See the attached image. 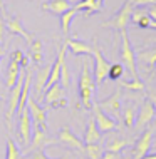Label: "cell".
I'll return each instance as SVG.
<instances>
[{
  "mask_svg": "<svg viewBox=\"0 0 156 159\" xmlns=\"http://www.w3.org/2000/svg\"><path fill=\"white\" fill-rule=\"evenodd\" d=\"M79 101L81 104L84 106V109L91 111L92 109V97H94V91H96V80H94V75L89 69V62L82 61L81 64V74H79Z\"/></svg>",
  "mask_w": 156,
  "mask_h": 159,
  "instance_id": "6da1fadb",
  "label": "cell"
},
{
  "mask_svg": "<svg viewBox=\"0 0 156 159\" xmlns=\"http://www.w3.org/2000/svg\"><path fill=\"white\" fill-rule=\"evenodd\" d=\"M119 34H121V61H123V66L129 70L133 79H139L136 69V54H134L133 45L129 42L128 30H121Z\"/></svg>",
  "mask_w": 156,
  "mask_h": 159,
  "instance_id": "7a4b0ae2",
  "label": "cell"
},
{
  "mask_svg": "<svg viewBox=\"0 0 156 159\" xmlns=\"http://www.w3.org/2000/svg\"><path fill=\"white\" fill-rule=\"evenodd\" d=\"M24 79H25V72H20L19 80H17V84L12 87L10 96H8V104H7V111H5V124H7L8 131L14 129L12 121H14V116H17V109H19V101H20V92H22Z\"/></svg>",
  "mask_w": 156,
  "mask_h": 159,
  "instance_id": "3957f363",
  "label": "cell"
},
{
  "mask_svg": "<svg viewBox=\"0 0 156 159\" xmlns=\"http://www.w3.org/2000/svg\"><path fill=\"white\" fill-rule=\"evenodd\" d=\"M134 10V3L133 0H126V2L123 3V7L119 8L118 12H116V15L112 17L111 20H107V22L102 24V27H107V29H114V30H126V27L129 25L131 22V14Z\"/></svg>",
  "mask_w": 156,
  "mask_h": 159,
  "instance_id": "277c9868",
  "label": "cell"
},
{
  "mask_svg": "<svg viewBox=\"0 0 156 159\" xmlns=\"http://www.w3.org/2000/svg\"><path fill=\"white\" fill-rule=\"evenodd\" d=\"M92 57H94V74H92L94 80H96V84H102L104 80L107 79L111 62L102 55V52H101V49L97 47V44L92 45Z\"/></svg>",
  "mask_w": 156,
  "mask_h": 159,
  "instance_id": "5b68a950",
  "label": "cell"
},
{
  "mask_svg": "<svg viewBox=\"0 0 156 159\" xmlns=\"http://www.w3.org/2000/svg\"><path fill=\"white\" fill-rule=\"evenodd\" d=\"M92 112H94V121H96L97 127L101 132H111L114 131V129H118V124H116V121L111 117V116H107L104 111L99 107L97 102H94L92 104Z\"/></svg>",
  "mask_w": 156,
  "mask_h": 159,
  "instance_id": "8992f818",
  "label": "cell"
},
{
  "mask_svg": "<svg viewBox=\"0 0 156 159\" xmlns=\"http://www.w3.org/2000/svg\"><path fill=\"white\" fill-rule=\"evenodd\" d=\"M52 141L47 137V127L35 126L32 129V139H30V144L27 146L25 152H34V151H39V149H44Z\"/></svg>",
  "mask_w": 156,
  "mask_h": 159,
  "instance_id": "52a82bcc",
  "label": "cell"
},
{
  "mask_svg": "<svg viewBox=\"0 0 156 159\" xmlns=\"http://www.w3.org/2000/svg\"><path fill=\"white\" fill-rule=\"evenodd\" d=\"M19 117V136L22 144L27 148L30 144V139H32V117H30L29 109H25L22 114L17 116Z\"/></svg>",
  "mask_w": 156,
  "mask_h": 159,
  "instance_id": "ba28073f",
  "label": "cell"
},
{
  "mask_svg": "<svg viewBox=\"0 0 156 159\" xmlns=\"http://www.w3.org/2000/svg\"><path fill=\"white\" fill-rule=\"evenodd\" d=\"M27 109L30 112V117H32V122L35 126H42V127H47V112H45V107H42L39 102L30 96L27 99Z\"/></svg>",
  "mask_w": 156,
  "mask_h": 159,
  "instance_id": "9c48e42d",
  "label": "cell"
},
{
  "mask_svg": "<svg viewBox=\"0 0 156 159\" xmlns=\"http://www.w3.org/2000/svg\"><path fill=\"white\" fill-rule=\"evenodd\" d=\"M59 143L67 146V148H71V149H76V151H84V148H86L84 141L79 139V137L72 132L71 127H62L59 131Z\"/></svg>",
  "mask_w": 156,
  "mask_h": 159,
  "instance_id": "30bf717a",
  "label": "cell"
},
{
  "mask_svg": "<svg viewBox=\"0 0 156 159\" xmlns=\"http://www.w3.org/2000/svg\"><path fill=\"white\" fill-rule=\"evenodd\" d=\"M49 75H50V66L49 67H42L35 74V77H34L32 85H34V99H35V101H42V94H44L45 87H47Z\"/></svg>",
  "mask_w": 156,
  "mask_h": 159,
  "instance_id": "8fae6325",
  "label": "cell"
},
{
  "mask_svg": "<svg viewBox=\"0 0 156 159\" xmlns=\"http://www.w3.org/2000/svg\"><path fill=\"white\" fill-rule=\"evenodd\" d=\"M156 127H149L148 131L143 132V136L138 139V143L133 148V159H141L143 156H146V152L151 148V139H153V132Z\"/></svg>",
  "mask_w": 156,
  "mask_h": 159,
  "instance_id": "7c38bea8",
  "label": "cell"
},
{
  "mask_svg": "<svg viewBox=\"0 0 156 159\" xmlns=\"http://www.w3.org/2000/svg\"><path fill=\"white\" fill-rule=\"evenodd\" d=\"M97 104L106 114H112L116 117H119V114H121V91L112 92L107 99L97 102Z\"/></svg>",
  "mask_w": 156,
  "mask_h": 159,
  "instance_id": "4fadbf2b",
  "label": "cell"
},
{
  "mask_svg": "<svg viewBox=\"0 0 156 159\" xmlns=\"http://www.w3.org/2000/svg\"><path fill=\"white\" fill-rule=\"evenodd\" d=\"M154 106L151 104V101L149 99H146L144 102H143V106H141V109H139V112H138L136 116V124H138V127L143 129V127H146L148 124L153 121V117H154Z\"/></svg>",
  "mask_w": 156,
  "mask_h": 159,
  "instance_id": "5bb4252c",
  "label": "cell"
},
{
  "mask_svg": "<svg viewBox=\"0 0 156 159\" xmlns=\"http://www.w3.org/2000/svg\"><path fill=\"white\" fill-rule=\"evenodd\" d=\"M5 27H7V30L10 34H15V35H20L22 39H25L27 44H30V42L34 40V37L24 29V25L20 24V20L17 19V17H10V19L5 22Z\"/></svg>",
  "mask_w": 156,
  "mask_h": 159,
  "instance_id": "9a60e30c",
  "label": "cell"
},
{
  "mask_svg": "<svg viewBox=\"0 0 156 159\" xmlns=\"http://www.w3.org/2000/svg\"><path fill=\"white\" fill-rule=\"evenodd\" d=\"M102 5H104V0H81L74 5V8L77 12H84L86 15H91V14H96V12H101Z\"/></svg>",
  "mask_w": 156,
  "mask_h": 159,
  "instance_id": "2e32d148",
  "label": "cell"
},
{
  "mask_svg": "<svg viewBox=\"0 0 156 159\" xmlns=\"http://www.w3.org/2000/svg\"><path fill=\"white\" fill-rule=\"evenodd\" d=\"M67 49H71V52L74 55H92V45L86 44L82 40H77V39H66Z\"/></svg>",
  "mask_w": 156,
  "mask_h": 159,
  "instance_id": "e0dca14e",
  "label": "cell"
},
{
  "mask_svg": "<svg viewBox=\"0 0 156 159\" xmlns=\"http://www.w3.org/2000/svg\"><path fill=\"white\" fill-rule=\"evenodd\" d=\"M69 8H72L69 0H49V2L42 3V10L50 12V14H54V15L64 14V12L69 10Z\"/></svg>",
  "mask_w": 156,
  "mask_h": 159,
  "instance_id": "ac0fdd59",
  "label": "cell"
},
{
  "mask_svg": "<svg viewBox=\"0 0 156 159\" xmlns=\"http://www.w3.org/2000/svg\"><path fill=\"white\" fill-rule=\"evenodd\" d=\"M64 97V89H62V85H60L59 82H55V84H52L50 87H47V91L44 92V102L47 106H54L57 101H60V99Z\"/></svg>",
  "mask_w": 156,
  "mask_h": 159,
  "instance_id": "d6986e66",
  "label": "cell"
},
{
  "mask_svg": "<svg viewBox=\"0 0 156 159\" xmlns=\"http://www.w3.org/2000/svg\"><path fill=\"white\" fill-rule=\"evenodd\" d=\"M99 141H101V131H99L94 117H91L87 122V127H86V132H84V144H96Z\"/></svg>",
  "mask_w": 156,
  "mask_h": 159,
  "instance_id": "ffe728a7",
  "label": "cell"
},
{
  "mask_svg": "<svg viewBox=\"0 0 156 159\" xmlns=\"http://www.w3.org/2000/svg\"><path fill=\"white\" fill-rule=\"evenodd\" d=\"M20 72H22V67H20V64L14 61V59H10V62H8V67H7V79H5V85L8 89H12L14 85L17 84V80H19V75Z\"/></svg>",
  "mask_w": 156,
  "mask_h": 159,
  "instance_id": "44dd1931",
  "label": "cell"
},
{
  "mask_svg": "<svg viewBox=\"0 0 156 159\" xmlns=\"http://www.w3.org/2000/svg\"><path fill=\"white\" fill-rule=\"evenodd\" d=\"M42 49H44V45H42V40H37V39H34V40L29 44V57L32 59V62L35 64V66L42 64V61H44V54H42Z\"/></svg>",
  "mask_w": 156,
  "mask_h": 159,
  "instance_id": "7402d4cb",
  "label": "cell"
},
{
  "mask_svg": "<svg viewBox=\"0 0 156 159\" xmlns=\"http://www.w3.org/2000/svg\"><path fill=\"white\" fill-rule=\"evenodd\" d=\"M131 22L136 24L139 29H149L151 25V17L148 15V12H143V10H133L131 14Z\"/></svg>",
  "mask_w": 156,
  "mask_h": 159,
  "instance_id": "603a6c76",
  "label": "cell"
},
{
  "mask_svg": "<svg viewBox=\"0 0 156 159\" xmlns=\"http://www.w3.org/2000/svg\"><path fill=\"white\" fill-rule=\"evenodd\" d=\"M76 14H77V10L72 7V8H69V10H66L64 14L59 15L60 17V29H62V32L66 34V35L69 34V29H71V24H72V20H74Z\"/></svg>",
  "mask_w": 156,
  "mask_h": 159,
  "instance_id": "cb8c5ba5",
  "label": "cell"
},
{
  "mask_svg": "<svg viewBox=\"0 0 156 159\" xmlns=\"http://www.w3.org/2000/svg\"><path fill=\"white\" fill-rule=\"evenodd\" d=\"M138 59H139V62L144 64V66L154 67V64H156V49L141 50V52H138Z\"/></svg>",
  "mask_w": 156,
  "mask_h": 159,
  "instance_id": "d4e9b609",
  "label": "cell"
},
{
  "mask_svg": "<svg viewBox=\"0 0 156 159\" xmlns=\"http://www.w3.org/2000/svg\"><path fill=\"white\" fill-rule=\"evenodd\" d=\"M136 116H138L136 106H128L126 109H124V114H123L124 126H126V127H133L134 122H136Z\"/></svg>",
  "mask_w": 156,
  "mask_h": 159,
  "instance_id": "484cf974",
  "label": "cell"
},
{
  "mask_svg": "<svg viewBox=\"0 0 156 159\" xmlns=\"http://www.w3.org/2000/svg\"><path fill=\"white\" fill-rule=\"evenodd\" d=\"M5 159H22V154H20V149L19 146L15 144V141L12 137L7 139V154H5Z\"/></svg>",
  "mask_w": 156,
  "mask_h": 159,
  "instance_id": "4316f807",
  "label": "cell"
},
{
  "mask_svg": "<svg viewBox=\"0 0 156 159\" xmlns=\"http://www.w3.org/2000/svg\"><path fill=\"white\" fill-rule=\"evenodd\" d=\"M84 152L87 154V157L89 159H101L102 157V148L99 146L97 143L96 144H86V148H84Z\"/></svg>",
  "mask_w": 156,
  "mask_h": 159,
  "instance_id": "83f0119b",
  "label": "cell"
},
{
  "mask_svg": "<svg viewBox=\"0 0 156 159\" xmlns=\"http://www.w3.org/2000/svg\"><path fill=\"white\" fill-rule=\"evenodd\" d=\"M59 84L62 85V89H67L71 85V74H69V66L67 62L64 61L62 66H60V79H59Z\"/></svg>",
  "mask_w": 156,
  "mask_h": 159,
  "instance_id": "f1b7e54d",
  "label": "cell"
},
{
  "mask_svg": "<svg viewBox=\"0 0 156 159\" xmlns=\"http://www.w3.org/2000/svg\"><path fill=\"white\" fill-rule=\"evenodd\" d=\"M121 85L126 87L128 91H133V92H144V84L141 82V79H133L126 82V80H121Z\"/></svg>",
  "mask_w": 156,
  "mask_h": 159,
  "instance_id": "f546056e",
  "label": "cell"
},
{
  "mask_svg": "<svg viewBox=\"0 0 156 159\" xmlns=\"http://www.w3.org/2000/svg\"><path fill=\"white\" fill-rule=\"evenodd\" d=\"M124 74V66L123 64H111L109 67V74H107V79L111 80H119Z\"/></svg>",
  "mask_w": 156,
  "mask_h": 159,
  "instance_id": "4dcf8cb0",
  "label": "cell"
},
{
  "mask_svg": "<svg viewBox=\"0 0 156 159\" xmlns=\"http://www.w3.org/2000/svg\"><path fill=\"white\" fill-rule=\"evenodd\" d=\"M128 146V141L126 139H112L107 143L106 146V151H111V152H119L123 148H126Z\"/></svg>",
  "mask_w": 156,
  "mask_h": 159,
  "instance_id": "1f68e13d",
  "label": "cell"
},
{
  "mask_svg": "<svg viewBox=\"0 0 156 159\" xmlns=\"http://www.w3.org/2000/svg\"><path fill=\"white\" fill-rule=\"evenodd\" d=\"M30 159H50V157L45 154L44 149H39V151H34V152H32ZM59 159H62V157H59Z\"/></svg>",
  "mask_w": 156,
  "mask_h": 159,
  "instance_id": "d6a6232c",
  "label": "cell"
},
{
  "mask_svg": "<svg viewBox=\"0 0 156 159\" xmlns=\"http://www.w3.org/2000/svg\"><path fill=\"white\" fill-rule=\"evenodd\" d=\"M134 7H144V5H154L156 0H133Z\"/></svg>",
  "mask_w": 156,
  "mask_h": 159,
  "instance_id": "836d02e7",
  "label": "cell"
},
{
  "mask_svg": "<svg viewBox=\"0 0 156 159\" xmlns=\"http://www.w3.org/2000/svg\"><path fill=\"white\" fill-rule=\"evenodd\" d=\"M24 55H25V54H24L20 49H15L14 52L10 54V59H14V61H17V62L20 64V61H22V57H24Z\"/></svg>",
  "mask_w": 156,
  "mask_h": 159,
  "instance_id": "e575fe53",
  "label": "cell"
},
{
  "mask_svg": "<svg viewBox=\"0 0 156 159\" xmlns=\"http://www.w3.org/2000/svg\"><path fill=\"white\" fill-rule=\"evenodd\" d=\"M101 159H121L119 157V152H111V151H106L102 154Z\"/></svg>",
  "mask_w": 156,
  "mask_h": 159,
  "instance_id": "d590c367",
  "label": "cell"
},
{
  "mask_svg": "<svg viewBox=\"0 0 156 159\" xmlns=\"http://www.w3.org/2000/svg\"><path fill=\"white\" fill-rule=\"evenodd\" d=\"M5 22H3V19H0V45H2L3 42V35H5Z\"/></svg>",
  "mask_w": 156,
  "mask_h": 159,
  "instance_id": "8d00e7d4",
  "label": "cell"
},
{
  "mask_svg": "<svg viewBox=\"0 0 156 159\" xmlns=\"http://www.w3.org/2000/svg\"><path fill=\"white\" fill-rule=\"evenodd\" d=\"M148 15L151 17V20H154V22H156V3H154V5H151V7H149V10H148Z\"/></svg>",
  "mask_w": 156,
  "mask_h": 159,
  "instance_id": "74e56055",
  "label": "cell"
},
{
  "mask_svg": "<svg viewBox=\"0 0 156 159\" xmlns=\"http://www.w3.org/2000/svg\"><path fill=\"white\" fill-rule=\"evenodd\" d=\"M29 62H30V57H27V55H24L22 61H20V67L22 69H27L29 67Z\"/></svg>",
  "mask_w": 156,
  "mask_h": 159,
  "instance_id": "f35d334b",
  "label": "cell"
},
{
  "mask_svg": "<svg viewBox=\"0 0 156 159\" xmlns=\"http://www.w3.org/2000/svg\"><path fill=\"white\" fill-rule=\"evenodd\" d=\"M148 99L151 101V104H153V106L156 107V91H154V92H151L149 96H148Z\"/></svg>",
  "mask_w": 156,
  "mask_h": 159,
  "instance_id": "ab89813d",
  "label": "cell"
},
{
  "mask_svg": "<svg viewBox=\"0 0 156 159\" xmlns=\"http://www.w3.org/2000/svg\"><path fill=\"white\" fill-rule=\"evenodd\" d=\"M0 12L5 14V7H3V0H0Z\"/></svg>",
  "mask_w": 156,
  "mask_h": 159,
  "instance_id": "60d3db41",
  "label": "cell"
},
{
  "mask_svg": "<svg viewBox=\"0 0 156 159\" xmlns=\"http://www.w3.org/2000/svg\"><path fill=\"white\" fill-rule=\"evenodd\" d=\"M141 159H156V154H151V156H143Z\"/></svg>",
  "mask_w": 156,
  "mask_h": 159,
  "instance_id": "b9f144b4",
  "label": "cell"
},
{
  "mask_svg": "<svg viewBox=\"0 0 156 159\" xmlns=\"http://www.w3.org/2000/svg\"><path fill=\"white\" fill-rule=\"evenodd\" d=\"M149 29H154V30H156V22H154V20H153V22H151V25H149Z\"/></svg>",
  "mask_w": 156,
  "mask_h": 159,
  "instance_id": "7bdbcfd3",
  "label": "cell"
},
{
  "mask_svg": "<svg viewBox=\"0 0 156 159\" xmlns=\"http://www.w3.org/2000/svg\"><path fill=\"white\" fill-rule=\"evenodd\" d=\"M153 69H154V74H156V64H154V67H153Z\"/></svg>",
  "mask_w": 156,
  "mask_h": 159,
  "instance_id": "ee69618b",
  "label": "cell"
},
{
  "mask_svg": "<svg viewBox=\"0 0 156 159\" xmlns=\"http://www.w3.org/2000/svg\"><path fill=\"white\" fill-rule=\"evenodd\" d=\"M153 40H154V42H156V37H154V39H153Z\"/></svg>",
  "mask_w": 156,
  "mask_h": 159,
  "instance_id": "f6af8a7d",
  "label": "cell"
},
{
  "mask_svg": "<svg viewBox=\"0 0 156 159\" xmlns=\"http://www.w3.org/2000/svg\"><path fill=\"white\" fill-rule=\"evenodd\" d=\"M154 148H156V143H154Z\"/></svg>",
  "mask_w": 156,
  "mask_h": 159,
  "instance_id": "bcb514c9",
  "label": "cell"
}]
</instances>
